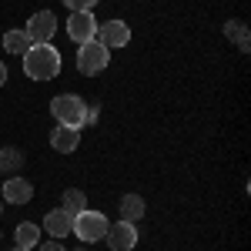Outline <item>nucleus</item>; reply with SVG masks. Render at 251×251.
I'll return each instance as SVG.
<instances>
[{"label": "nucleus", "mask_w": 251, "mask_h": 251, "mask_svg": "<svg viewBox=\"0 0 251 251\" xmlns=\"http://www.w3.org/2000/svg\"><path fill=\"white\" fill-rule=\"evenodd\" d=\"M24 74L30 80H54L60 74V50L54 44H34L24 54Z\"/></svg>", "instance_id": "1"}, {"label": "nucleus", "mask_w": 251, "mask_h": 251, "mask_svg": "<svg viewBox=\"0 0 251 251\" xmlns=\"http://www.w3.org/2000/svg\"><path fill=\"white\" fill-rule=\"evenodd\" d=\"M107 218L100 211H91V208H84V211L74 214V225H71V234H77L84 245H91V241H100L104 234H107Z\"/></svg>", "instance_id": "2"}, {"label": "nucleus", "mask_w": 251, "mask_h": 251, "mask_svg": "<svg viewBox=\"0 0 251 251\" xmlns=\"http://www.w3.org/2000/svg\"><path fill=\"white\" fill-rule=\"evenodd\" d=\"M107 64H111V50L100 44V40H87V44H80L77 50V71L80 74H87V77H94L100 71H107Z\"/></svg>", "instance_id": "3"}, {"label": "nucleus", "mask_w": 251, "mask_h": 251, "mask_svg": "<svg viewBox=\"0 0 251 251\" xmlns=\"http://www.w3.org/2000/svg\"><path fill=\"white\" fill-rule=\"evenodd\" d=\"M84 111H87V104L77 94H57L50 100V114L57 117V124H64V127H80Z\"/></svg>", "instance_id": "4"}, {"label": "nucleus", "mask_w": 251, "mask_h": 251, "mask_svg": "<svg viewBox=\"0 0 251 251\" xmlns=\"http://www.w3.org/2000/svg\"><path fill=\"white\" fill-rule=\"evenodd\" d=\"M104 241H107V248H111V251H131L137 245V225L121 218V221H114V225H107Z\"/></svg>", "instance_id": "5"}, {"label": "nucleus", "mask_w": 251, "mask_h": 251, "mask_svg": "<svg viewBox=\"0 0 251 251\" xmlns=\"http://www.w3.org/2000/svg\"><path fill=\"white\" fill-rule=\"evenodd\" d=\"M67 37L77 40V44H87V40L97 37V17L91 10H77V14H71L67 20Z\"/></svg>", "instance_id": "6"}, {"label": "nucleus", "mask_w": 251, "mask_h": 251, "mask_svg": "<svg viewBox=\"0 0 251 251\" xmlns=\"http://www.w3.org/2000/svg\"><path fill=\"white\" fill-rule=\"evenodd\" d=\"M54 34H57V17L50 10H37L34 17L27 20V37L34 44H50Z\"/></svg>", "instance_id": "7"}, {"label": "nucleus", "mask_w": 251, "mask_h": 251, "mask_svg": "<svg viewBox=\"0 0 251 251\" xmlns=\"http://www.w3.org/2000/svg\"><path fill=\"white\" fill-rule=\"evenodd\" d=\"M97 40H100L107 50H114V47H127V44H131V27H127L124 20H107V24L97 27Z\"/></svg>", "instance_id": "8"}, {"label": "nucleus", "mask_w": 251, "mask_h": 251, "mask_svg": "<svg viewBox=\"0 0 251 251\" xmlns=\"http://www.w3.org/2000/svg\"><path fill=\"white\" fill-rule=\"evenodd\" d=\"M30 198H34V184L24 181L20 174H10V181H3V201H10V204H27Z\"/></svg>", "instance_id": "9"}, {"label": "nucleus", "mask_w": 251, "mask_h": 251, "mask_svg": "<svg viewBox=\"0 0 251 251\" xmlns=\"http://www.w3.org/2000/svg\"><path fill=\"white\" fill-rule=\"evenodd\" d=\"M80 144V127H54V134H50V148L57 151V154H71V151H77Z\"/></svg>", "instance_id": "10"}, {"label": "nucleus", "mask_w": 251, "mask_h": 251, "mask_svg": "<svg viewBox=\"0 0 251 251\" xmlns=\"http://www.w3.org/2000/svg\"><path fill=\"white\" fill-rule=\"evenodd\" d=\"M71 225H74V218L64 211V208H54V211L44 214V228H47V234H54V241L67 238L71 234Z\"/></svg>", "instance_id": "11"}, {"label": "nucleus", "mask_w": 251, "mask_h": 251, "mask_svg": "<svg viewBox=\"0 0 251 251\" xmlns=\"http://www.w3.org/2000/svg\"><path fill=\"white\" fill-rule=\"evenodd\" d=\"M14 245L17 248H37L40 245V228L34 225V221H20L17 228H14Z\"/></svg>", "instance_id": "12"}, {"label": "nucleus", "mask_w": 251, "mask_h": 251, "mask_svg": "<svg viewBox=\"0 0 251 251\" xmlns=\"http://www.w3.org/2000/svg\"><path fill=\"white\" fill-rule=\"evenodd\" d=\"M30 47H34V40L27 37V30H7V34H3V50H7V54H20V57H24Z\"/></svg>", "instance_id": "13"}, {"label": "nucleus", "mask_w": 251, "mask_h": 251, "mask_svg": "<svg viewBox=\"0 0 251 251\" xmlns=\"http://www.w3.org/2000/svg\"><path fill=\"white\" fill-rule=\"evenodd\" d=\"M144 198L141 194H124L121 198V218L124 221H137V218H144Z\"/></svg>", "instance_id": "14"}, {"label": "nucleus", "mask_w": 251, "mask_h": 251, "mask_svg": "<svg viewBox=\"0 0 251 251\" xmlns=\"http://www.w3.org/2000/svg\"><path fill=\"white\" fill-rule=\"evenodd\" d=\"M84 208H87V194L80 191V188H67V191H64V211L74 218V214L84 211Z\"/></svg>", "instance_id": "15"}, {"label": "nucleus", "mask_w": 251, "mask_h": 251, "mask_svg": "<svg viewBox=\"0 0 251 251\" xmlns=\"http://www.w3.org/2000/svg\"><path fill=\"white\" fill-rule=\"evenodd\" d=\"M20 164H24V154L17 148H0V171L3 174H17Z\"/></svg>", "instance_id": "16"}, {"label": "nucleus", "mask_w": 251, "mask_h": 251, "mask_svg": "<svg viewBox=\"0 0 251 251\" xmlns=\"http://www.w3.org/2000/svg\"><path fill=\"white\" fill-rule=\"evenodd\" d=\"M225 37H231L241 50H248V40L251 37H248V27H245L241 20H228V24H225Z\"/></svg>", "instance_id": "17"}, {"label": "nucleus", "mask_w": 251, "mask_h": 251, "mask_svg": "<svg viewBox=\"0 0 251 251\" xmlns=\"http://www.w3.org/2000/svg\"><path fill=\"white\" fill-rule=\"evenodd\" d=\"M97 0H64V7L71 10V14H77V10H91Z\"/></svg>", "instance_id": "18"}, {"label": "nucleus", "mask_w": 251, "mask_h": 251, "mask_svg": "<svg viewBox=\"0 0 251 251\" xmlns=\"http://www.w3.org/2000/svg\"><path fill=\"white\" fill-rule=\"evenodd\" d=\"M97 114H100L97 107H87V111H84V124H80V127H91V124H97Z\"/></svg>", "instance_id": "19"}, {"label": "nucleus", "mask_w": 251, "mask_h": 251, "mask_svg": "<svg viewBox=\"0 0 251 251\" xmlns=\"http://www.w3.org/2000/svg\"><path fill=\"white\" fill-rule=\"evenodd\" d=\"M40 251H64V245H60V241H47Z\"/></svg>", "instance_id": "20"}, {"label": "nucleus", "mask_w": 251, "mask_h": 251, "mask_svg": "<svg viewBox=\"0 0 251 251\" xmlns=\"http://www.w3.org/2000/svg\"><path fill=\"white\" fill-rule=\"evenodd\" d=\"M3 84H7V64L0 60V87H3Z\"/></svg>", "instance_id": "21"}, {"label": "nucleus", "mask_w": 251, "mask_h": 251, "mask_svg": "<svg viewBox=\"0 0 251 251\" xmlns=\"http://www.w3.org/2000/svg\"><path fill=\"white\" fill-rule=\"evenodd\" d=\"M10 251H30V248H17V245H14V248H10Z\"/></svg>", "instance_id": "22"}, {"label": "nucleus", "mask_w": 251, "mask_h": 251, "mask_svg": "<svg viewBox=\"0 0 251 251\" xmlns=\"http://www.w3.org/2000/svg\"><path fill=\"white\" fill-rule=\"evenodd\" d=\"M0 211H3V198H0Z\"/></svg>", "instance_id": "23"}, {"label": "nucleus", "mask_w": 251, "mask_h": 251, "mask_svg": "<svg viewBox=\"0 0 251 251\" xmlns=\"http://www.w3.org/2000/svg\"><path fill=\"white\" fill-rule=\"evenodd\" d=\"M77 251H87V248H77Z\"/></svg>", "instance_id": "24"}]
</instances>
